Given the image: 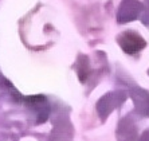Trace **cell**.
<instances>
[{
  "label": "cell",
  "mask_w": 149,
  "mask_h": 141,
  "mask_svg": "<svg viewBox=\"0 0 149 141\" xmlns=\"http://www.w3.org/2000/svg\"><path fill=\"white\" fill-rule=\"evenodd\" d=\"M122 47L125 48V50H128V46H130V51L129 52H133L136 51V50H140V48L144 47V45H145V42L142 40L141 38H140L137 34H134V32H126V34H124V36H122Z\"/></svg>",
  "instance_id": "1"
}]
</instances>
